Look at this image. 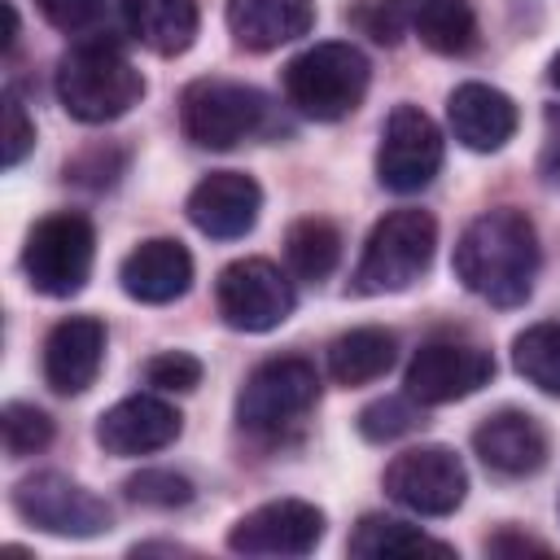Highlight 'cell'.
<instances>
[{
    "label": "cell",
    "instance_id": "19",
    "mask_svg": "<svg viewBox=\"0 0 560 560\" xmlns=\"http://www.w3.org/2000/svg\"><path fill=\"white\" fill-rule=\"evenodd\" d=\"M118 284L131 302H144V306H162V302H175L188 293L192 284V254L171 241V236H153V241H140L122 267H118Z\"/></svg>",
    "mask_w": 560,
    "mask_h": 560
},
{
    "label": "cell",
    "instance_id": "11",
    "mask_svg": "<svg viewBox=\"0 0 560 560\" xmlns=\"http://www.w3.org/2000/svg\"><path fill=\"white\" fill-rule=\"evenodd\" d=\"M442 171V131L420 105H394L376 149V179L389 192H420Z\"/></svg>",
    "mask_w": 560,
    "mask_h": 560
},
{
    "label": "cell",
    "instance_id": "25",
    "mask_svg": "<svg viewBox=\"0 0 560 560\" xmlns=\"http://www.w3.org/2000/svg\"><path fill=\"white\" fill-rule=\"evenodd\" d=\"M346 547H350V556H451V547L429 538L420 525H407V521L381 516V512L363 516L354 525V534L346 538Z\"/></svg>",
    "mask_w": 560,
    "mask_h": 560
},
{
    "label": "cell",
    "instance_id": "13",
    "mask_svg": "<svg viewBox=\"0 0 560 560\" xmlns=\"http://www.w3.org/2000/svg\"><path fill=\"white\" fill-rule=\"evenodd\" d=\"M324 538V512L306 499H271L228 529L236 556H306Z\"/></svg>",
    "mask_w": 560,
    "mask_h": 560
},
{
    "label": "cell",
    "instance_id": "23",
    "mask_svg": "<svg viewBox=\"0 0 560 560\" xmlns=\"http://www.w3.org/2000/svg\"><path fill=\"white\" fill-rule=\"evenodd\" d=\"M394 350H398V341H394L389 328H376V324L350 328L328 346V376L346 389L368 385V381H376L394 368Z\"/></svg>",
    "mask_w": 560,
    "mask_h": 560
},
{
    "label": "cell",
    "instance_id": "27",
    "mask_svg": "<svg viewBox=\"0 0 560 560\" xmlns=\"http://www.w3.org/2000/svg\"><path fill=\"white\" fill-rule=\"evenodd\" d=\"M0 429H4V451H9L13 459L35 455V451H44V446L52 442V420H48V411H39V407H31V402H9V407L0 411Z\"/></svg>",
    "mask_w": 560,
    "mask_h": 560
},
{
    "label": "cell",
    "instance_id": "18",
    "mask_svg": "<svg viewBox=\"0 0 560 560\" xmlns=\"http://www.w3.org/2000/svg\"><path fill=\"white\" fill-rule=\"evenodd\" d=\"M446 122L455 140L472 153H494L516 136V101L490 83H459L446 96Z\"/></svg>",
    "mask_w": 560,
    "mask_h": 560
},
{
    "label": "cell",
    "instance_id": "2",
    "mask_svg": "<svg viewBox=\"0 0 560 560\" xmlns=\"http://www.w3.org/2000/svg\"><path fill=\"white\" fill-rule=\"evenodd\" d=\"M57 101L79 122H114L144 96V74L109 39H83L57 61Z\"/></svg>",
    "mask_w": 560,
    "mask_h": 560
},
{
    "label": "cell",
    "instance_id": "1",
    "mask_svg": "<svg viewBox=\"0 0 560 560\" xmlns=\"http://www.w3.org/2000/svg\"><path fill=\"white\" fill-rule=\"evenodd\" d=\"M451 267L455 280L481 302L503 311L521 306L534 293V276H538V232L512 206L486 210L459 232Z\"/></svg>",
    "mask_w": 560,
    "mask_h": 560
},
{
    "label": "cell",
    "instance_id": "17",
    "mask_svg": "<svg viewBox=\"0 0 560 560\" xmlns=\"http://www.w3.org/2000/svg\"><path fill=\"white\" fill-rule=\"evenodd\" d=\"M105 363V324L96 315H70L44 337V381L52 394H83Z\"/></svg>",
    "mask_w": 560,
    "mask_h": 560
},
{
    "label": "cell",
    "instance_id": "26",
    "mask_svg": "<svg viewBox=\"0 0 560 560\" xmlns=\"http://www.w3.org/2000/svg\"><path fill=\"white\" fill-rule=\"evenodd\" d=\"M512 363L534 389L560 398V324L547 319V324H529L525 332H516Z\"/></svg>",
    "mask_w": 560,
    "mask_h": 560
},
{
    "label": "cell",
    "instance_id": "12",
    "mask_svg": "<svg viewBox=\"0 0 560 560\" xmlns=\"http://www.w3.org/2000/svg\"><path fill=\"white\" fill-rule=\"evenodd\" d=\"M490 376H494L490 350H481L472 341L438 337L411 354L402 385L420 407H442V402H459V398L477 394L481 385H490Z\"/></svg>",
    "mask_w": 560,
    "mask_h": 560
},
{
    "label": "cell",
    "instance_id": "29",
    "mask_svg": "<svg viewBox=\"0 0 560 560\" xmlns=\"http://www.w3.org/2000/svg\"><path fill=\"white\" fill-rule=\"evenodd\" d=\"M127 499L140 503V508H184L192 503V481L171 472V468H140L136 477H127Z\"/></svg>",
    "mask_w": 560,
    "mask_h": 560
},
{
    "label": "cell",
    "instance_id": "31",
    "mask_svg": "<svg viewBox=\"0 0 560 560\" xmlns=\"http://www.w3.org/2000/svg\"><path fill=\"white\" fill-rule=\"evenodd\" d=\"M35 9L44 13L48 26H57L66 35H79L105 13V0H35Z\"/></svg>",
    "mask_w": 560,
    "mask_h": 560
},
{
    "label": "cell",
    "instance_id": "8",
    "mask_svg": "<svg viewBox=\"0 0 560 560\" xmlns=\"http://www.w3.org/2000/svg\"><path fill=\"white\" fill-rule=\"evenodd\" d=\"M293 280L267 258H236L219 271L214 306L236 332H271L293 315Z\"/></svg>",
    "mask_w": 560,
    "mask_h": 560
},
{
    "label": "cell",
    "instance_id": "34",
    "mask_svg": "<svg viewBox=\"0 0 560 560\" xmlns=\"http://www.w3.org/2000/svg\"><path fill=\"white\" fill-rule=\"evenodd\" d=\"M547 79H551V88H560V52L551 57V66H547Z\"/></svg>",
    "mask_w": 560,
    "mask_h": 560
},
{
    "label": "cell",
    "instance_id": "32",
    "mask_svg": "<svg viewBox=\"0 0 560 560\" xmlns=\"http://www.w3.org/2000/svg\"><path fill=\"white\" fill-rule=\"evenodd\" d=\"M4 166H18L26 153H31V144H35V127H31V118H26V109H22V101L18 96H9V105H4Z\"/></svg>",
    "mask_w": 560,
    "mask_h": 560
},
{
    "label": "cell",
    "instance_id": "28",
    "mask_svg": "<svg viewBox=\"0 0 560 560\" xmlns=\"http://www.w3.org/2000/svg\"><path fill=\"white\" fill-rule=\"evenodd\" d=\"M416 424H420V402L411 394H402V398H376V402H368L359 411V433L368 442H394V438L411 433Z\"/></svg>",
    "mask_w": 560,
    "mask_h": 560
},
{
    "label": "cell",
    "instance_id": "6",
    "mask_svg": "<svg viewBox=\"0 0 560 560\" xmlns=\"http://www.w3.org/2000/svg\"><path fill=\"white\" fill-rule=\"evenodd\" d=\"M267 122V96L236 79H197L179 92V127L197 149H236Z\"/></svg>",
    "mask_w": 560,
    "mask_h": 560
},
{
    "label": "cell",
    "instance_id": "14",
    "mask_svg": "<svg viewBox=\"0 0 560 560\" xmlns=\"http://www.w3.org/2000/svg\"><path fill=\"white\" fill-rule=\"evenodd\" d=\"M188 223L210 241H236L258 223L262 188L245 171H210L188 192Z\"/></svg>",
    "mask_w": 560,
    "mask_h": 560
},
{
    "label": "cell",
    "instance_id": "3",
    "mask_svg": "<svg viewBox=\"0 0 560 560\" xmlns=\"http://www.w3.org/2000/svg\"><path fill=\"white\" fill-rule=\"evenodd\" d=\"M284 96L289 105L302 114V118H315V122H337V118H350L363 96H368V83H372V66L368 57L346 44V39H324V44H311L302 48L289 66H284Z\"/></svg>",
    "mask_w": 560,
    "mask_h": 560
},
{
    "label": "cell",
    "instance_id": "20",
    "mask_svg": "<svg viewBox=\"0 0 560 560\" xmlns=\"http://www.w3.org/2000/svg\"><path fill=\"white\" fill-rule=\"evenodd\" d=\"M315 26V0H228V31L245 52H271Z\"/></svg>",
    "mask_w": 560,
    "mask_h": 560
},
{
    "label": "cell",
    "instance_id": "5",
    "mask_svg": "<svg viewBox=\"0 0 560 560\" xmlns=\"http://www.w3.org/2000/svg\"><path fill=\"white\" fill-rule=\"evenodd\" d=\"M319 402V372L315 363L298 359V354H280L258 363L241 394H236V420L241 429L258 433V438H280L289 429H298Z\"/></svg>",
    "mask_w": 560,
    "mask_h": 560
},
{
    "label": "cell",
    "instance_id": "21",
    "mask_svg": "<svg viewBox=\"0 0 560 560\" xmlns=\"http://www.w3.org/2000/svg\"><path fill=\"white\" fill-rule=\"evenodd\" d=\"M118 4H122V22L131 39H140L149 52L179 57L192 48L197 26H201L197 0H118Z\"/></svg>",
    "mask_w": 560,
    "mask_h": 560
},
{
    "label": "cell",
    "instance_id": "15",
    "mask_svg": "<svg viewBox=\"0 0 560 560\" xmlns=\"http://www.w3.org/2000/svg\"><path fill=\"white\" fill-rule=\"evenodd\" d=\"M184 429V416L158 398V394H131L122 402H114L109 411H101L96 420V442L109 455H153L162 446H171Z\"/></svg>",
    "mask_w": 560,
    "mask_h": 560
},
{
    "label": "cell",
    "instance_id": "4",
    "mask_svg": "<svg viewBox=\"0 0 560 560\" xmlns=\"http://www.w3.org/2000/svg\"><path fill=\"white\" fill-rule=\"evenodd\" d=\"M438 245V223L429 210H389L363 241V258L354 267V293L376 298V293H402L411 289Z\"/></svg>",
    "mask_w": 560,
    "mask_h": 560
},
{
    "label": "cell",
    "instance_id": "9",
    "mask_svg": "<svg viewBox=\"0 0 560 560\" xmlns=\"http://www.w3.org/2000/svg\"><path fill=\"white\" fill-rule=\"evenodd\" d=\"M13 512L57 538H96L114 525V512L105 499H96L92 490H83L79 481L61 477V472H35L22 477L13 486Z\"/></svg>",
    "mask_w": 560,
    "mask_h": 560
},
{
    "label": "cell",
    "instance_id": "33",
    "mask_svg": "<svg viewBox=\"0 0 560 560\" xmlns=\"http://www.w3.org/2000/svg\"><path fill=\"white\" fill-rule=\"evenodd\" d=\"M486 551H494V556H503V551H547V542H538V538H521V534L503 529V534H494V538L486 542Z\"/></svg>",
    "mask_w": 560,
    "mask_h": 560
},
{
    "label": "cell",
    "instance_id": "7",
    "mask_svg": "<svg viewBox=\"0 0 560 560\" xmlns=\"http://www.w3.org/2000/svg\"><path fill=\"white\" fill-rule=\"evenodd\" d=\"M92 258H96L92 223L74 210H57L31 228L22 249V271L31 289L44 298H74L92 276Z\"/></svg>",
    "mask_w": 560,
    "mask_h": 560
},
{
    "label": "cell",
    "instance_id": "35",
    "mask_svg": "<svg viewBox=\"0 0 560 560\" xmlns=\"http://www.w3.org/2000/svg\"><path fill=\"white\" fill-rule=\"evenodd\" d=\"M551 144H556V153H560V140H551Z\"/></svg>",
    "mask_w": 560,
    "mask_h": 560
},
{
    "label": "cell",
    "instance_id": "24",
    "mask_svg": "<svg viewBox=\"0 0 560 560\" xmlns=\"http://www.w3.org/2000/svg\"><path fill=\"white\" fill-rule=\"evenodd\" d=\"M284 258H289V271L298 280H328L341 262V232L332 219H319V214H306L298 223H289L284 232Z\"/></svg>",
    "mask_w": 560,
    "mask_h": 560
},
{
    "label": "cell",
    "instance_id": "22",
    "mask_svg": "<svg viewBox=\"0 0 560 560\" xmlns=\"http://www.w3.org/2000/svg\"><path fill=\"white\" fill-rule=\"evenodd\" d=\"M411 35L442 57H464L477 48V13L468 0H411Z\"/></svg>",
    "mask_w": 560,
    "mask_h": 560
},
{
    "label": "cell",
    "instance_id": "16",
    "mask_svg": "<svg viewBox=\"0 0 560 560\" xmlns=\"http://www.w3.org/2000/svg\"><path fill=\"white\" fill-rule=\"evenodd\" d=\"M472 451L499 477H529L547 464V429L529 411L503 407L472 429Z\"/></svg>",
    "mask_w": 560,
    "mask_h": 560
},
{
    "label": "cell",
    "instance_id": "10",
    "mask_svg": "<svg viewBox=\"0 0 560 560\" xmlns=\"http://www.w3.org/2000/svg\"><path fill=\"white\" fill-rule=\"evenodd\" d=\"M468 472L451 446H407L385 468V494L416 516H451L464 503Z\"/></svg>",
    "mask_w": 560,
    "mask_h": 560
},
{
    "label": "cell",
    "instance_id": "30",
    "mask_svg": "<svg viewBox=\"0 0 560 560\" xmlns=\"http://www.w3.org/2000/svg\"><path fill=\"white\" fill-rule=\"evenodd\" d=\"M144 381L162 394H188L201 385V359H192L188 350H162L144 363Z\"/></svg>",
    "mask_w": 560,
    "mask_h": 560
}]
</instances>
